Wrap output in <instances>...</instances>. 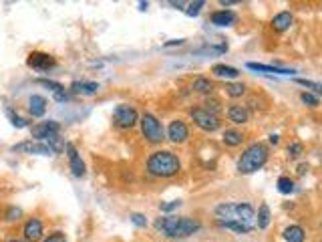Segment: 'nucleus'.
Masks as SVG:
<instances>
[{"mask_svg":"<svg viewBox=\"0 0 322 242\" xmlns=\"http://www.w3.org/2000/svg\"><path fill=\"white\" fill-rule=\"evenodd\" d=\"M12 152L16 154H30V156H53L54 152L43 141H22L12 145Z\"/></svg>","mask_w":322,"mask_h":242,"instance_id":"423d86ee","label":"nucleus"},{"mask_svg":"<svg viewBox=\"0 0 322 242\" xmlns=\"http://www.w3.org/2000/svg\"><path fill=\"white\" fill-rule=\"evenodd\" d=\"M270 208L268 204H262L260 206V210H258V214H256V226L260 228V230H266L270 226Z\"/></svg>","mask_w":322,"mask_h":242,"instance_id":"aec40b11","label":"nucleus"},{"mask_svg":"<svg viewBox=\"0 0 322 242\" xmlns=\"http://www.w3.org/2000/svg\"><path fill=\"white\" fill-rule=\"evenodd\" d=\"M306 172H308V166H304V164H302V166L298 168V176H304Z\"/></svg>","mask_w":322,"mask_h":242,"instance_id":"e433bc0d","label":"nucleus"},{"mask_svg":"<svg viewBox=\"0 0 322 242\" xmlns=\"http://www.w3.org/2000/svg\"><path fill=\"white\" fill-rule=\"evenodd\" d=\"M191 119L204 131H215L219 127V117L214 115V113H210L208 109H202V107L191 109Z\"/></svg>","mask_w":322,"mask_h":242,"instance_id":"39448f33","label":"nucleus"},{"mask_svg":"<svg viewBox=\"0 0 322 242\" xmlns=\"http://www.w3.org/2000/svg\"><path fill=\"white\" fill-rule=\"evenodd\" d=\"M242 141H244V135H242L240 131H236V129H226V131H223V143H226V145L236 147V145H240Z\"/></svg>","mask_w":322,"mask_h":242,"instance_id":"4be33fe9","label":"nucleus"},{"mask_svg":"<svg viewBox=\"0 0 322 242\" xmlns=\"http://www.w3.org/2000/svg\"><path fill=\"white\" fill-rule=\"evenodd\" d=\"M292 14L288 12V10H284V12H278L274 18H272V28L276 31V33H284V31H288L290 28V24H292Z\"/></svg>","mask_w":322,"mask_h":242,"instance_id":"4468645a","label":"nucleus"},{"mask_svg":"<svg viewBox=\"0 0 322 242\" xmlns=\"http://www.w3.org/2000/svg\"><path fill=\"white\" fill-rule=\"evenodd\" d=\"M24 238L28 242H37L43 238V222L39 218H30L26 224H24V230H22Z\"/></svg>","mask_w":322,"mask_h":242,"instance_id":"9b49d317","label":"nucleus"},{"mask_svg":"<svg viewBox=\"0 0 322 242\" xmlns=\"http://www.w3.org/2000/svg\"><path fill=\"white\" fill-rule=\"evenodd\" d=\"M65 149H67V156H69V162H71V170L77 178H83L85 176V162L81 160V156L77 154L75 145L73 143H65Z\"/></svg>","mask_w":322,"mask_h":242,"instance_id":"9d476101","label":"nucleus"},{"mask_svg":"<svg viewBox=\"0 0 322 242\" xmlns=\"http://www.w3.org/2000/svg\"><path fill=\"white\" fill-rule=\"evenodd\" d=\"M276 186H278V192H280V194H292V192H294V182L290 180V178H286V176L278 178Z\"/></svg>","mask_w":322,"mask_h":242,"instance_id":"393cba45","label":"nucleus"},{"mask_svg":"<svg viewBox=\"0 0 322 242\" xmlns=\"http://www.w3.org/2000/svg\"><path fill=\"white\" fill-rule=\"evenodd\" d=\"M300 99H302V103L308 105V107H316V105H318V99H316L312 93H306V91H304V93L300 95Z\"/></svg>","mask_w":322,"mask_h":242,"instance_id":"c85d7f7f","label":"nucleus"},{"mask_svg":"<svg viewBox=\"0 0 322 242\" xmlns=\"http://www.w3.org/2000/svg\"><path fill=\"white\" fill-rule=\"evenodd\" d=\"M58 129H60V125L56 123V121H43V123H37V125H33V135L37 137V139H41V141H45V139H49L51 135H56L58 133Z\"/></svg>","mask_w":322,"mask_h":242,"instance_id":"1a4fd4ad","label":"nucleus"},{"mask_svg":"<svg viewBox=\"0 0 322 242\" xmlns=\"http://www.w3.org/2000/svg\"><path fill=\"white\" fill-rule=\"evenodd\" d=\"M141 133L145 135V139L149 141V143H161L165 137H163V127H161V123L157 121L155 115H151V113H145L141 119Z\"/></svg>","mask_w":322,"mask_h":242,"instance_id":"7ed1b4c3","label":"nucleus"},{"mask_svg":"<svg viewBox=\"0 0 322 242\" xmlns=\"http://www.w3.org/2000/svg\"><path fill=\"white\" fill-rule=\"evenodd\" d=\"M191 89H194V91H198V93H212L214 83H212L210 79H206V77H198V79L194 81Z\"/></svg>","mask_w":322,"mask_h":242,"instance_id":"5701e85b","label":"nucleus"},{"mask_svg":"<svg viewBox=\"0 0 322 242\" xmlns=\"http://www.w3.org/2000/svg\"><path fill=\"white\" fill-rule=\"evenodd\" d=\"M71 89L75 93H81V95H95L99 91V83H93V81H75L71 85Z\"/></svg>","mask_w":322,"mask_h":242,"instance_id":"a211bd4d","label":"nucleus"},{"mask_svg":"<svg viewBox=\"0 0 322 242\" xmlns=\"http://www.w3.org/2000/svg\"><path fill=\"white\" fill-rule=\"evenodd\" d=\"M187 137H189V129H187L185 121L175 119L169 123V127H167V139L171 143H183Z\"/></svg>","mask_w":322,"mask_h":242,"instance_id":"0eeeda50","label":"nucleus"},{"mask_svg":"<svg viewBox=\"0 0 322 242\" xmlns=\"http://www.w3.org/2000/svg\"><path fill=\"white\" fill-rule=\"evenodd\" d=\"M37 83H39V85H43V87H49V89H53L54 93H58V91H65V87H62L60 83H56V81H49V79H39Z\"/></svg>","mask_w":322,"mask_h":242,"instance_id":"cd10ccee","label":"nucleus"},{"mask_svg":"<svg viewBox=\"0 0 322 242\" xmlns=\"http://www.w3.org/2000/svg\"><path fill=\"white\" fill-rule=\"evenodd\" d=\"M206 6V2L204 0H198V2H189L187 4V10H185V14L187 16H198L200 14V10Z\"/></svg>","mask_w":322,"mask_h":242,"instance_id":"bb28decb","label":"nucleus"},{"mask_svg":"<svg viewBox=\"0 0 322 242\" xmlns=\"http://www.w3.org/2000/svg\"><path fill=\"white\" fill-rule=\"evenodd\" d=\"M198 230H200V222H198V220H191V218H179L175 238L189 236V234H194V232H198Z\"/></svg>","mask_w":322,"mask_h":242,"instance_id":"f8f14e48","label":"nucleus"},{"mask_svg":"<svg viewBox=\"0 0 322 242\" xmlns=\"http://www.w3.org/2000/svg\"><path fill=\"white\" fill-rule=\"evenodd\" d=\"M113 121H115V125L121 127V129H131V127L139 121V115H137V111H135L131 105L121 103V105H117L115 111H113Z\"/></svg>","mask_w":322,"mask_h":242,"instance_id":"20e7f679","label":"nucleus"},{"mask_svg":"<svg viewBox=\"0 0 322 242\" xmlns=\"http://www.w3.org/2000/svg\"><path fill=\"white\" fill-rule=\"evenodd\" d=\"M278 141H280V137H278V135H274V133H272V135H270V143H274V145H276V143H278Z\"/></svg>","mask_w":322,"mask_h":242,"instance_id":"4c0bfd02","label":"nucleus"},{"mask_svg":"<svg viewBox=\"0 0 322 242\" xmlns=\"http://www.w3.org/2000/svg\"><path fill=\"white\" fill-rule=\"evenodd\" d=\"M212 73H214L215 77H226V79H236V77L240 75V71H238V69L228 67V65H214Z\"/></svg>","mask_w":322,"mask_h":242,"instance_id":"412c9836","label":"nucleus"},{"mask_svg":"<svg viewBox=\"0 0 322 242\" xmlns=\"http://www.w3.org/2000/svg\"><path fill=\"white\" fill-rule=\"evenodd\" d=\"M181 206V202L179 200H171V202H165V204H159L161 212H173V210H177Z\"/></svg>","mask_w":322,"mask_h":242,"instance_id":"7c9ffc66","label":"nucleus"},{"mask_svg":"<svg viewBox=\"0 0 322 242\" xmlns=\"http://www.w3.org/2000/svg\"><path fill=\"white\" fill-rule=\"evenodd\" d=\"M234 22H236V14L232 10L223 8V10H215L212 14V24H215V26H230Z\"/></svg>","mask_w":322,"mask_h":242,"instance_id":"f3484780","label":"nucleus"},{"mask_svg":"<svg viewBox=\"0 0 322 242\" xmlns=\"http://www.w3.org/2000/svg\"><path fill=\"white\" fill-rule=\"evenodd\" d=\"M8 117H10V123H12L14 127H24V125H26V121L22 119V117H18V115H14L12 111H8Z\"/></svg>","mask_w":322,"mask_h":242,"instance_id":"473e14b6","label":"nucleus"},{"mask_svg":"<svg viewBox=\"0 0 322 242\" xmlns=\"http://www.w3.org/2000/svg\"><path fill=\"white\" fill-rule=\"evenodd\" d=\"M26 65L33 69H39V71H49L56 65V60L49 53H30L26 59Z\"/></svg>","mask_w":322,"mask_h":242,"instance_id":"6e6552de","label":"nucleus"},{"mask_svg":"<svg viewBox=\"0 0 322 242\" xmlns=\"http://www.w3.org/2000/svg\"><path fill=\"white\" fill-rule=\"evenodd\" d=\"M282 236L286 238V242H304V238H306V236H304L302 226H296V224H292V226L284 228Z\"/></svg>","mask_w":322,"mask_h":242,"instance_id":"6ab92c4d","label":"nucleus"},{"mask_svg":"<svg viewBox=\"0 0 322 242\" xmlns=\"http://www.w3.org/2000/svg\"><path fill=\"white\" fill-rule=\"evenodd\" d=\"M228 117H230L232 123H236V125H244V123H248V119H250V113H248V109L242 107V105H232V107L228 109Z\"/></svg>","mask_w":322,"mask_h":242,"instance_id":"dca6fc26","label":"nucleus"},{"mask_svg":"<svg viewBox=\"0 0 322 242\" xmlns=\"http://www.w3.org/2000/svg\"><path fill=\"white\" fill-rule=\"evenodd\" d=\"M45 242H67V238H65L62 232H53V234H49V236L45 238Z\"/></svg>","mask_w":322,"mask_h":242,"instance_id":"72a5a7b5","label":"nucleus"},{"mask_svg":"<svg viewBox=\"0 0 322 242\" xmlns=\"http://www.w3.org/2000/svg\"><path fill=\"white\" fill-rule=\"evenodd\" d=\"M131 222H133L135 226H139V228H145V226H147V218H145L143 214H139V212L131 214Z\"/></svg>","mask_w":322,"mask_h":242,"instance_id":"c756f323","label":"nucleus"},{"mask_svg":"<svg viewBox=\"0 0 322 242\" xmlns=\"http://www.w3.org/2000/svg\"><path fill=\"white\" fill-rule=\"evenodd\" d=\"M248 69L252 71H260V73H276V75H294V69H286V67H274V65H262V63H248Z\"/></svg>","mask_w":322,"mask_h":242,"instance_id":"ddd939ff","label":"nucleus"},{"mask_svg":"<svg viewBox=\"0 0 322 242\" xmlns=\"http://www.w3.org/2000/svg\"><path fill=\"white\" fill-rule=\"evenodd\" d=\"M10 242H22V240H16V238H14V240H10Z\"/></svg>","mask_w":322,"mask_h":242,"instance_id":"58836bf2","label":"nucleus"},{"mask_svg":"<svg viewBox=\"0 0 322 242\" xmlns=\"http://www.w3.org/2000/svg\"><path fill=\"white\" fill-rule=\"evenodd\" d=\"M268 162V147L264 143H252L242 158L238 160V172L240 174H254Z\"/></svg>","mask_w":322,"mask_h":242,"instance_id":"f03ea898","label":"nucleus"},{"mask_svg":"<svg viewBox=\"0 0 322 242\" xmlns=\"http://www.w3.org/2000/svg\"><path fill=\"white\" fill-rule=\"evenodd\" d=\"M20 214H22V210L20 208H8V212H6V222H14V220H18L20 218Z\"/></svg>","mask_w":322,"mask_h":242,"instance_id":"2f4dec72","label":"nucleus"},{"mask_svg":"<svg viewBox=\"0 0 322 242\" xmlns=\"http://www.w3.org/2000/svg\"><path fill=\"white\" fill-rule=\"evenodd\" d=\"M175 45H183V39H175V41L165 43V47H175Z\"/></svg>","mask_w":322,"mask_h":242,"instance_id":"c9c22d12","label":"nucleus"},{"mask_svg":"<svg viewBox=\"0 0 322 242\" xmlns=\"http://www.w3.org/2000/svg\"><path fill=\"white\" fill-rule=\"evenodd\" d=\"M54 99L62 103V101H69V95H67L65 91H58V93H54Z\"/></svg>","mask_w":322,"mask_h":242,"instance_id":"f704fd0d","label":"nucleus"},{"mask_svg":"<svg viewBox=\"0 0 322 242\" xmlns=\"http://www.w3.org/2000/svg\"><path fill=\"white\" fill-rule=\"evenodd\" d=\"M28 111L33 117H43L45 111H47V99L41 97V95H33L28 99Z\"/></svg>","mask_w":322,"mask_h":242,"instance_id":"2eb2a0df","label":"nucleus"},{"mask_svg":"<svg viewBox=\"0 0 322 242\" xmlns=\"http://www.w3.org/2000/svg\"><path fill=\"white\" fill-rule=\"evenodd\" d=\"M179 170H181V164L177 156L167 149L151 154L147 160V172L155 178H173L175 174H179Z\"/></svg>","mask_w":322,"mask_h":242,"instance_id":"f257e3e1","label":"nucleus"},{"mask_svg":"<svg viewBox=\"0 0 322 242\" xmlns=\"http://www.w3.org/2000/svg\"><path fill=\"white\" fill-rule=\"evenodd\" d=\"M226 93L236 99V97H242L246 93V87H244V83H228L226 85Z\"/></svg>","mask_w":322,"mask_h":242,"instance_id":"b1692460","label":"nucleus"},{"mask_svg":"<svg viewBox=\"0 0 322 242\" xmlns=\"http://www.w3.org/2000/svg\"><path fill=\"white\" fill-rule=\"evenodd\" d=\"M302 154H304V145H302L300 141H294V143H290V145H288V156H290L292 160L300 158Z\"/></svg>","mask_w":322,"mask_h":242,"instance_id":"a878e982","label":"nucleus"}]
</instances>
